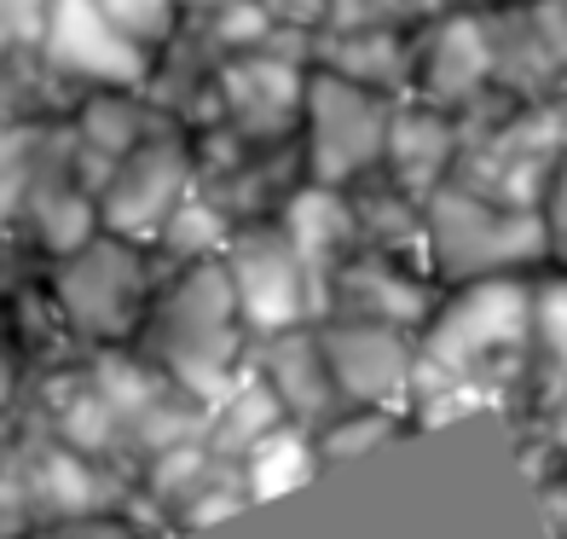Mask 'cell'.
<instances>
[{"instance_id":"obj_20","label":"cell","mask_w":567,"mask_h":539,"mask_svg":"<svg viewBox=\"0 0 567 539\" xmlns=\"http://www.w3.org/2000/svg\"><path fill=\"white\" fill-rule=\"evenodd\" d=\"M168 244L179 250V255H209V250H226L231 244V226H226V215H220V203H209V197H179V210L168 215Z\"/></svg>"},{"instance_id":"obj_13","label":"cell","mask_w":567,"mask_h":539,"mask_svg":"<svg viewBox=\"0 0 567 539\" xmlns=\"http://www.w3.org/2000/svg\"><path fill=\"white\" fill-rule=\"evenodd\" d=\"M267 377L278 400L290 406L296 418H313L324 395H330V366H324V343L319 337H296V330H278L272 354H267Z\"/></svg>"},{"instance_id":"obj_14","label":"cell","mask_w":567,"mask_h":539,"mask_svg":"<svg viewBox=\"0 0 567 539\" xmlns=\"http://www.w3.org/2000/svg\"><path fill=\"white\" fill-rule=\"evenodd\" d=\"M290 406L278 400L272 377H238L220 395V424H215V452H249L261 435H272L284 424Z\"/></svg>"},{"instance_id":"obj_23","label":"cell","mask_w":567,"mask_h":539,"mask_svg":"<svg viewBox=\"0 0 567 539\" xmlns=\"http://www.w3.org/2000/svg\"><path fill=\"white\" fill-rule=\"evenodd\" d=\"M87 128V145L105 151V157H127V151L140 145V105H127V99H99V105L82 116Z\"/></svg>"},{"instance_id":"obj_18","label":"cell","mask_w":567,"mask_h":539,"mask_svg":"<svg viewBox=\"0 0 567 539\" xmlns=\"http://www.w3.org/2000/svg\"><path fill=\"white\" fill-rule=\"evenodd\" d=\"M330 70H342V75H353V82H365L377 93L405 82V75H417L405 64V47L389 30H353V35H342L337 47H330Z\"/></svg>"},{"instance_id":"obj_11","label":"cell","mask_w":567,"mask_h":539,"mask_svg":"<svg viewBox=\"0 0 567 539\" xmlns=\"http://www.w3.org/2000/svg\"><path fill=\"white\" fill-rule=\"evenodd\" d=\"M493 35H486L481 18H446L429 41V59L417 70L423 93L434 105H452V99H470L486 75H493Z\"/></svg>"},{"instance_id":"obj_9","label":"cell","mask_w":567,"mask_h":539,"mask_svg":"<svg viewBox=\"0 0 567 539\" xmlns=\"http://www.w3.org/2000/svg\"><path fill=\"white\" fill-rule=\"evenodd\" d=\"M186 192H192V157H186V145H174V140L134 145L116 163V180H111V192H105V221L116 226L122 238L157 233V226H168V215L179 210V197H186Z\"/></svg>"},{"instance_id":"obj_4","label":"cell","mask_w":567,"mask_h":539,"mask_svg":"<svg viewBox=\"0 0 567 539\" xmlns=\"http://www.w3.org/2000/svg\"><path fill=\"white\" fill-rule=\"evenodd\" d=\"M389 122L394 111L382 93L353 82V75H307V128H313V180L319 186H342V180L365 174L377 157H389Z\"/></svg>"},{"instance_id":"obj_7","label":"cell","mask_w":567,"mask_h":539,"mask_svg":"<svg viewBox=\"0 0 567 539\" xmlns=\"http://www.w3.org/2000/svg\"><path fill=\"white\" fill-rule=\"evenodd\" d=\"M41 53L70 75H87L99 88H140L145 82V47L122 35L99 0H47Z\"/></svg>"},{"instance_id":"obj_16","label":"cell","mask_w":567,"mask_h":539,"mask_svg":"<svg viewBox=\"0 0 567 539\" xmlns=\"http://www.w3.org/2000/svg\"><path fill=\"white\" fill-rule=\"evenodd\" d=\"M348 210H342V197L330 192V186H313V192H296L290 197V210H284V233H290L296 255L307 262V273L319 278V262H330L342 244H348Z\"/></svg>"},{"instance_id":"obj_21","label":"cell","mask_w":567,"mask_h":539,"mask_svg":"<svg viewBox=\"0 0 567 539\" xmlns=\"http://www.w3.org/2000/svg\"><path fill=\"white\" fill-rule=\"evenodd\" d=\"M59 429H64V447H75V452H99V447H111L116 441V429H122V413L99 395V389H87V395H75V406H64L59 413Z\"/></svg>"},{"instance_id":"obj_3","label":"cell","mask_w":567,"mask_h":539,"mask_svg":"<svg viewBox=\"0 0 567 539\" xmlns=\"http://www.w3.org/2000/svg\"><path fill=\"white\" fill-rule=\"evenodd\" d=\"M423 238L446 278H486L533 262L550 244V221L481 192H429Z\"/></svg>"},{"instance_id":"obj_31","label":"cell","mask_w":567,"mask_h":539,"mask_svg":"<svg viewBox=\"0 0 567 539\" xmlns=\"http://www.w3.org/2000/svg\"><path fill=\"white\" fill-rule=\"evenodd\" d=\"M550 238H567V157L550 180Z\"/></svg>"},{"instance_id":"obj_32","label":"cell","mask_w":567,"mask_h":539,"mask_svg":"<svg viewBox=\"0 0 567 539\" xmlns=\"http://www.w3.org/2000/svg\"><path fill=\"white\" fill-rule=\"evenodd\" d=\"M550 447L567 458V395H556V400H550Z\"/></svg>"},{"instance_id":"obj_29","label":"cell","mask_w":567,"mask_h":539,"mask_svg":"<svg viewBox=\"0 0 567 539\" xmlns=\"http://www.w3.org/2000/svg\"><path fill=\"white\" fill-rule=\"evenodd\" d=\"M244 499L231 494V487H215V494H192L186 505H179V522L186 528H209L215 517H226V510H238Z\"/></svg>"},{"instance_id":"obj_19","label":"cell","mask_w":567,"mask_h":539,"mask_svg":"<svg viewBox=\"0 0 567 539\" xmlns=\"http://www.w3.org/2000/svg\"><path fill=\"white\" fill-rule=\"evenodd\" d=\"M35 487H41V499L53 505V510H64V517H87V510L99 505L93 465H87V458H75V447H64V452L47 458L41 476H35Z\"/></svg>"},{"instance_id":"obj_26","label":"cell","mask_w":567,"mask_h":539,"mask_svg":"<svg viewBox=\"0 0 567 539\" xmlns=\"http://www.w3.org/2000/svg\"><path fill=\"white\" fill-rule=\"evenodd\" d=\"M272 23H278V18L267 12V0H226L220 18H215V35H220V47L244 53V47H255V41L272 35Z\"/></svg>"},{"instance_id":"obj_12","label":"cell","mask_w":567,"mask_h":539,"mask_svg":"<svg viewBox=\"0 0 567 539\" xmlns=\"http://www.w3.org/2000/svg\"><path fill=\"white\" fill-rule=\"evenodd\" d=\"M452 128L441 111H394L389 122V163L400 174L405 197H429L441 192V174L452 163Z\"/></svg>"},{"instance_id":"obj_22","label":"cell","mask_w":567,"mask_h":539,"mask_svg":"<svg viewBox=\"0 0 567 539\" xmlns=\"http://www.w3.org/2000/svg\"><path fill=\"white\" fill-rule=\"evenodd\" d=\"M41 238H47V250L75 255V250L93 238V203H87V197H75V192L41 197Z\"/></svg>"},{"instance_id":"obj_30","label":"cell","mask_w":567,"mask_h":539,"mask_svg":"<svg viewBox=\"0 0 567 539\" xmlns=\"http://www.w3.org/2000/svg\"><path fill=\"white\" fill-rule=\"evenodd\" d=\"M267 12L278 23H307V18H324L330 0H267Z\"/></svg>"},{"instance_id":"obj_1","label":"cell","mask_w":567,"mask_h":539,"mask_svg":"<svg viewBox=\"0 0 567 539\" xmlns=\"http://www.w3.org/2000/svg\"><path fill=\"white\" fill-rule=\"evenodd\" d=\"M527 348H533V285H522L509 273H486V278H470L434 314L417 366L493 389L498 366L527 359Z\"/></svg>"},{"instance_id":"obj_8","label":"cell","mask_w":567,"mask_h":539,"mask_svg":"<svg viewBox=\"0 0 567 539\" xmlns=\"http://www.w3.org/2000/svg\"><path fill=\"white\" fill-rule=\"evenodd\" d=\"M324 366H330V383L359 400V406H389L400 400L411 383H417V354H411V343L400 337L394 325L382 319H359V325H337L324 330Z\"/></svg>"},{"instance_id":"obj_25","label":"cell","mask_w":567,"mask_h":539,"mask_svg":"<svg viewBox=\"0 0 567 539\" xmlns=\"http://www.w3.org/2000/svg\"><path fill=\"white\" fill-rule=\"evenodd\" d=\"M394 435V418H382V413H359L348 424H330L319 429V452L324 458H359L365 447H382Z\"/></svg>"},{"instance_id":"obj_6","label":"cell","mask_w":567,"mask_h":539,"mask_svg":"<svg viewBox=\"0 0 567 539\" xmlns=\"http://www.w3.org/2000/svg\"><path fill=\"white\" fill-rule=\"evenodd\" d=\"M59 302L64 314L93 330V337L116 343L145 307V267L122 238H87L82 250L59 267Z\"/></svg>"},{"instance_id":"obj_17","label":"cell","mask_w":567,"mask_h":539,"mask_svg":"<svg viewBox=\"0 0 567 539\" xmlns=\"http://www.w3.org/2000/svg\"><path fill=\"white\" fill-rule=\"evenodd\" d=\"M527 359L545 377V395H567V278H550V285L533 291V348Z\"/></svg>"},{"instance_id":"obj_27","label":"cell","mask_w":567,"mask_h":539,"mask_svg":"<svg viewBox=\"0 0 567 539\" xmlns=\"http://www.w3.org/2000/svg\"><path fill=\"white\" fill-rule=\"evenodd\" d=\"M30 180V134L23 128H0V210L23 192Z\"/></svg>"},{"instance_id":"obj_2","label":"cell","mask_w":567,"mask_h":539,"mask_svg":"<svg viewBox=\"0 0 567 539\" xmlns=\"http://www.w3.org/2000/svg\"><path fill=\"white\" fill-rule=\"evenodd\" d=\"M157 348L179 389L197 400H220L231 389V359H238V291L226 262H197L168 307L157 314Z\"/></svg>"},{"instance_id":"obj_24","label":"cell","mask_w":567,"mask_h":539,"mask_svg":"<svg viewBox=\"0 0 567 539\" xmlns=\"http://www.w3.org/2000/svg\"><path fill=\"white\" fill-rule=\"evenodd\" d=\"M111 12L122 35H134L140 47H157L174 35V0H99Z\"/></svg>"},{"instance_id":"obj_28","label":"cell","mask_w":567,"mask_h":539,"mask_svg":"<svg viewBox=\"0 0 567 539\" xmlns=\"http://www.w3.org/2000/svg\"><path fill=\"white\" fill-rule=\"evenodd\" d=\"M47 30V0H0V47L41 41Z\"/></svg>"},{"instance_id":"obj_10","label":"cell","mask_w":567,"mask_h":539,"mask_svg":"<svg viewBox=\"0 0 567 539\" xmlns=\"http://www.w3.org/2000/svg\"><path fill=\"white\" fill-rule=\"evenodd\" d=\"M226 111L244 134H284L307 116V75L284 59H238L226 70Z\"/></svg>"},{"instance_id":"obj_15","label":"cell","mask_w":567,"mask_h":539,"mask_svg":"<svg viewBox=\"0 0 567 539\" xmlns=\"http://www.w3.org/2000/svg\"><path fill=\"white\" fill-rule=\"evenodd\" d=\"M319 441H307V435L296 429H272L261 435L249 452H244V476H249V499H272V494H290V487H301L307 476L319 470Z\"/></svg>"},{"instance_id":"obj_5","label":"cell","mask_w":567,"mask_h":539,"mask_svg":"<svg viewBox=\"0 0 567 539\" xmlns=\"http://www.w3.org/2000/svg\"><path fill=\"white\" fill-rule=\"evenodd\" d=\"M220 262L231 273V291H238V314L261 337H278V330L301 325L313 273H307V262L296 255L284 226H249V233H238L226 244Z\"/></svg>"}]
</instances>
